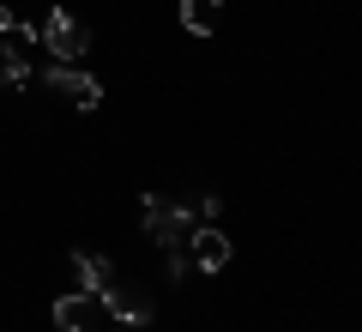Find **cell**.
Wrapping results in <instances>:
<instances>
[{
  "label": "cell",
  "mask_w": 362,
  "mask_h": 332,
  "mask_svg": "<svg viewBox=\"0 0 362 332\" xmlns=\"http://www.w3.org/2000/svg\"><path fill=\"white\" fill-rule=\"evenodd\" d=\"M42 85H49L54 97H66L73 109H97V103H103V85H97L90 73H78V67H66V61H49Z\"/></svg>",
  "instance_id": "4"
},
{
  "label": "cell",
  "mask_w": 362,
  "mask_h": 332,
  "mask_svg": "<svg viewBox=\"0 0 362 332\" xmlns=\"http://www.w3.org/2000/svg\"><path fill=\"white\" fill-rule=\"evenodd\" d=\"M103 332H145V326H121V320H109V326Z\"/></svg>",
  "instance_id": "12"
},
{
  "label": "cell",
  "mask_w": 362,
  "mask_h": 332,
  "mask_svg": "<svg viewBox=\"0 0 362 332\" xmlns=\"http://www.w3.org/2000/svg\"><path fill=\"white\" fill-rule=\"evenodd\" d=\"M54 326H61V332H103V326H109L103 296H90V290H66L61 302H54Z\"/></svg>",
  "instance_id": "3"
},
{
  "label": "cell",
  "mask_w": 362,
  "mask_h": 332,
  "mask_svg": "<svg viewBox=\"0 0 362 332\" xmlns=\"http://www.w3.org/2000/svg\"><path fill=\"white\" fill-rule=\"evenodd\" d=\"M42 49H49V61H85L90 55V25L78 13H61V6H54L49 18H42Z\"/></svg>",
  "instance_id": "2"
},
{
  "label": "cell",
  "mask_w": 362,
  "mask_h": 332,
  "mask_svg": "<svg viewBox=\"0 0 362 332\" xmlns=\"http://www.w3.org/2000/svg\"><path fill=\"white\" fill-rule=\"evenodd\" d=\"M163 266H169V284H181L194 272V254H187V248H163Z\"/></svg>",
  "instance_id": "10"
},
{
  "label": "cell",
  "mask_w": 362,
  "mask_h": 332,
  "mask_svg": "<svg viewBox=\"0 0 362 332\" xmlns=\"http://www.w3.org/2000/svg\"><path fill=\"white\" fill-rule=\"evenodd\" d=\"M181 25L194 30V37H211L223 25V0H181Z\"/></svg>",
  "instance_id": "8"
},
{
  "label": "cell",
  "mask_w": 362,
  "mask_h": 332,
  "mask_svg": "<svg viewBox=\"0 0 362 332\" xmlns=\"http://www.w3.org/2000/svg\"><path fill=\"white\" fill-rule=\"evenodd\" d=\"M0 85H30V61H25V49H13V42L0 37Z\"/></svg>",
  "instance_id": "9"
},
{
  "label": "cell",
  "mask_w": 362,
  "mask_h": 332,
  "mask_svg": "<svg viewBox=\"0 0 362 332\" xmlns=\"http://www.w3.org/2000/svg\"><path fill=\"white\" fill-rule=\"evenodd\" d=\"M6 30H13V6H6V0H0V37H6Z\"/></svg>",
  "instance_id": "11"
},
{
  "label": "cell",
  "mask_w": 362,
  "mask_h": 332,
  "mask_svg": "<svg viewBox=\"0 0 362 332\" xmlns=\"http://www.w3.org/2000/svg\"><path fill=\"white\" fill-rule=\"evenodd\" d=\"M145 236H151L157 248H187V236L199 230V212L194 200H157V193H145Z\"/></svg>",
  "instance_id": "1"
},
{
  "label": "cell",
  "mask_w": 362,
  "mask_h": 332,
  "mask_svg": "<svg viewBox=\"0 0 362 332\" xmlns=\"http://www.w3.org/2000/svg\"><path fill=\"white\" fill-rule=\"evenodd\" d=\"M187 254H194V272H223L235 248H230V236H223L218 224H199V230L187 236Z\"/></svg>",
  "instance_id": "6"
},
{
  "label": "cell",
  "mask_w": 362,
  "mask_h": 332,
  "mask_svg": "<svg viewBox=\"0 0 362 332\" xmlns=\"http://www.w3.org/2000/svg\"><path fill=\"white\" fill-rule=\"evenodd\" d=\"M73 278H78V290L103 296L109 284H115V266H109V254H97V248H73Z\"/></svg>",
  "instance_id": "7"
},
{
  "label": "cell",
  "mask_w": 362,
  "mask_h": 332,
  "mask_svg": "<svg viewBox=\"0 0 362 332\" xmlns=\"http://www.w3.org/2000/svg\"><path fill=\"white\" fill-rule=\"evenodd\" d=\"M103 308H109V320H121V326H151V296H145L139 284H127V278H115L103 290Z\"/></svg>",
  "instance_id": "5"
}]
</instances>
